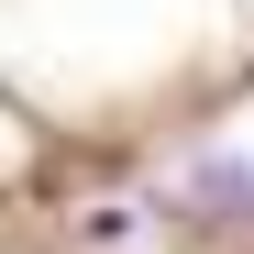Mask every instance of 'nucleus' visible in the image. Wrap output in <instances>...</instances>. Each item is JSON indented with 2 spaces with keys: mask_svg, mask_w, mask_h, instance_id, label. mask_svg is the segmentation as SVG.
I'll use <instances>...</instances> for the list:
<instances>
[{
  "mask_svg": "<svg viewBox=\"0 0 254 254\" xmlns=\"http://www.w3.org/2000/svg\"><path fill=\"white\" fill-rule=\"evenodd\" d=\"M188 210H221V221H254V166H199Z\"/></svg>",
  "mask_w": 254,
  "mask_h": 254,
  "instance_id": "f257e3e1",
  "label": "nucleus"
}]
</instances>
